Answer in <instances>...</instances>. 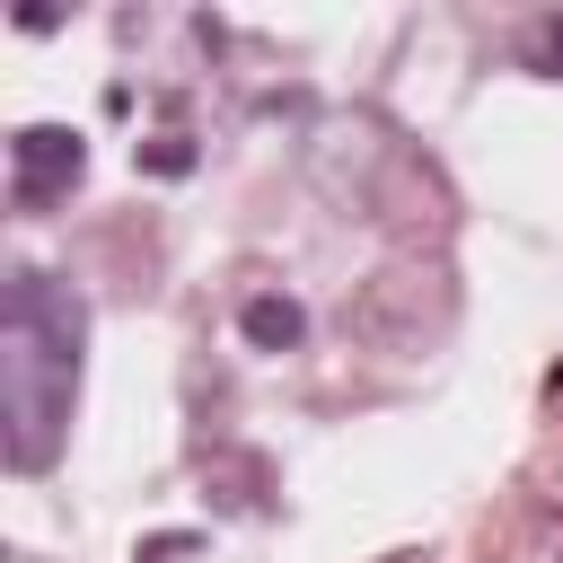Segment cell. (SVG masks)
I'll use <instances>...</instances> for the list:
<instances>
[{
	"instance_id": "cell-1",
	"label": "cell",
	"mask_w": 563,
	"mask_h": 563,
	"mask_svg": "<svg viewBox=\"0 0 563 563\" xmlns=\"http://www.w3.org/2000/svg\"><path fill=\"white\" fill-rule=\"evenodd\" d=\"M79 299L53 273H9L0 299V422H9V466L35 475L53 466L70 431V387H79Z\"/></svg>"
},
{
	"instance_id": "cell-2",
	"label": "cell",
	"mask_w": 563,
	"mask_h": 563,
	"mask_svg": "<svg viewBox=\"0 0 563 563\" xmlns=\"http://www.w3.org/2000/svg\"><path fill=\"white\" fill-rule=\"evenodd\" d=\"M79 167H88V141H79V132L26 123V132L9 141V202H18V211H44V202H62V194L79 185Z\"/></svg>"
},
{
	"instance_id": "cell-3",
	"label": "cell",
	"mask_w": 563,
	"mask_h": 563,
	"mask_svg": "<svg viewBox=\"0 0 563 563\" xmlns=\"http://www.w3.org/2000/svg\"><path fill=\"white\" fill-rule=\"evenodd\" d=\"M238 325H246V343H255V352H290V343L308 334L299 299H282V290H255V299L238 308Z\"/></svg>"
},
{
	"instance_id": "cell-4",
	"label": "cell",
	"mask_w": 563,
	"mask_h": 563,
	"mask_svg": "<svg viewBox=\"0 0 563 563\" xmlns=\"http://www.w3.org/2000/svg\"><path fill=\"white\" fill-rule=\"evenodd\" d=\"M141 167H158V176H185V167H194V141H185V132H158V141L141 150Z\"/></svg>"
},
{
	"instance_id": "cell-5",
	"label": "cell",
	"mask_w": 563,
	"mask_h": 563,
	"mask_svg": "<svg viewBox=\"0 0 563 563\" xmlns=\"http://www.w3.org/2000/svg\"><path fill=\"white\" fill-rule=\"evenodd\" d=\"M537 70H545V79H563V18H545V26H537Z\"/></svg>"
},
{
	"instance_id": "cell-6",
	"label": "cell",
	"mask_w": 563,
	"mask_h": 563,
	"mask_svg": "<svg viewBox=\"0 0 563 563\" xmlns=\"http://www.w3.org/2000/svg\"><path fill=\"white\" fill-rule=\"evenodd\" d=\"M185 554H194V537H150L132 563H185Z\"/></svg>"
}]
</instances>
